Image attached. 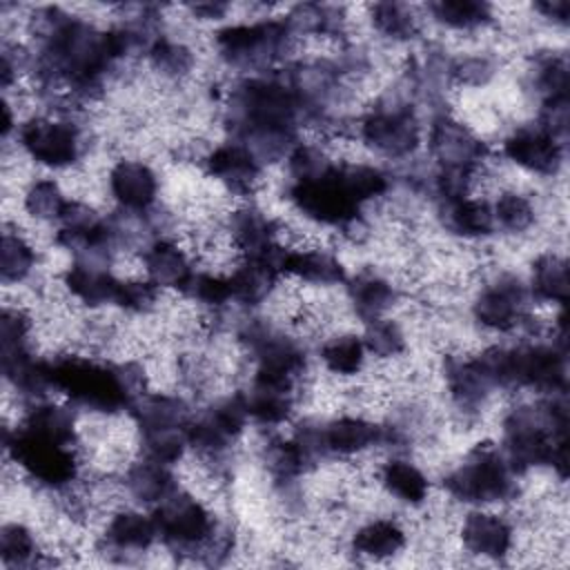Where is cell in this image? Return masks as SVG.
Instances as JSON below:
<instances>
[{"mask_svg": "<svg viewBox=\"0 0 570 570\" xmlns=\"http://www.w3.org/2000/svg\"><path fill=\"white\" fill-rule=\"evenodd\" d=\"M160 289L147 278H120L116 307L127 314H149L158 305Z\"/></svg>", "mask_w": 570, "mask_h": 570, "instance_id": "cell-49", "label": "cell"}, {"mask_svg": "<svg viewBox=\"0 0 570 570\" xmlns=\"http://www.w3.org/2000/svg\"><path fill=\"white\" fill-rule=\"evenodd\" d=\"M151 517L158 541L174 554H203L220 528L207 503L180 488L154 505Z\"/></svg>", "mask_w": 570, "mask_h": 570, "instance_id": "cell-10", "label": "cell"}, {"mask_svg": "<svg viewBox=\"0 0 570 570\" xmlns=\"http://www.w3.org/2000/svg\"><path fill=\"white\" fill-rule=\"evenodd\" d=\"M229 140L240 142L263 167L285 160L298 142L301 105L285 71L240 76L223 98Z\"/></svg>", "mask_w": 570, "mask_h": 570, "instance_id": "cell-1", "label": "cell"}, {"mask_svg": "<svg viewBox=\"0 0 570 570\" xmlns=\"http://www.w3.org/2000/svg\"><path fill=\"white\" fill-rule=\"evenodd\" d=\"M501 154L519 169L532 176H557L563 167L566 142L554 138L541 125H519L501 142Z\"/></svg>", "mask_w": 570, "mask_h": 570, "instance_id": "cell-17", "label": "cell"}, {"mask_svg": "<svg viewBox=\"0 0 570 570\" xmlns=\"http://www.w3.org/2000/svg\"><path fill=\"white\" fill-rule=\"evenodd\" d=\"M62 285L73 301L89 309L116 307L120 276L111 272V263L71 258L69 267L62 272Z\"/></svg>", "mask_w": 570, "mask_h": 570, "instance_id": "cell-24", "label": "cell"}, {"mask_svg": "<svg viewBox=\"0 0 570 570\" xmlns=\"http://www.w3.org/2000/svg\"><path fill=\"white\" fill-rule=\"evenodd\" d=\"M376 479L387 497L407 508H421L430 497L428 474L405 456H392L381 463Z\"/></svg>", "mask_w": 570, "mask_h": 570, "instance_id": "cell-32", "label": "cell"}, {"mask_svg": "<svg viewBox=\"0 0 570 570\" xmlns=\"http://www.w3.org/2000/svg\"><path fill=\"white\" fill-rule=\"evenodd\" d=\"M334 158L330 151L318 145V142H303L298 140L289 156L285 158L287 165V178L289 183H301V180H314L323 174H327L334 167Z\"/></svg>", "mask_w": 570, "mask_h": 570, "instance_id": "cell-46", "label": "cell"}, {"mask_svg": "<svg viewBox=\"0 0 570 570\" xmlns=\"http://www.w3.org/2000/svg\"><path fill=\"white\" fill-rule=\"evenodd\" d=\"M158 541L156 523L151 512L136 508H120L111 512L102 528L100 546L109 554H145Z\"/></svg>", "mask_w": 570, "mask_h": 570, "instance_id": "cell-27", "label": "cell"}, {"mask_svg": "<svg viewBox=\"0 0 570 570\" xmlns=\"http://www.w3.org/2000/svg\"><path fill=\"white\" fill-rule=\"evenodd\" d=\"M497 71H499V65L492 56H488V53H465V56L452 58L450 78H452V82H456L461 87L481 89L497 76Z\"/></svg>", "mask_w": 570, "mask_h": 570, "instance_id": "cell-48", "label": "cell"}, {"mask_svg": "<svg viewBox=\"0 0 570 570\" xmlns=\"http://www.w3.org/2000/svg\"><path fill=\"white\" fill-rule=\"evenodd\" d=\"M510 390H534L541 396L568 390V343L528 341L508 345Z\"/></svg>", "mask_w": 570, "mask_h": 570, "instance_id": "cell-12", "label": "cell"}, {"mask_svg": "<svg viewBox=\"0 0 570 570\" xmlns=\"http://www.w3.org/2000/svg\"><path fill=\"white\" fill-rule=\"evenodd\" d=\"M183 296L209 312L212 316H218L234 305L227 274H216L209 269H196L187 287L183 289Z\"/></svg>", "mask_w": 570, "mask_h": 570, "instance_id": "cell-44", "label": "cell"}, {"mask_svg": "<svg viewBox=\"0 0 570 570\" xmlns=\"http://www.w3.org/2000/svg\"><path fill=\"white\" fill-rule=\"evenodd\" d=\"M532 9L541 18H546L559 27H566L570 20V2L568 0H539L532 4Z\"/></svg>", "mask_w": 570, "mask_h": 570, "instance_id": "cell-50", "label": "cell"}, {"mask_svg": "<svg viewBox=\"0 0 570 570\" xmlns=\"http://www.w3.org/2000/svg\"><path fill=\"white\" fill-rule=\"evenodd\" d=\"M445 494L465 505L508 503L519 494V481L499 445L479 443L441 479Z\"/></svg>", "mask_w": 570, "mask_h": 570, "instance_id": "cell-6", "label": "cell"}, {"mask_svg": "<svg viewBox=\"0 0 570 570\" xmlns=\"http://www.w3.org/2000/svg\"><path fill=\"white\" fill-rule=\"evenodd\" d=\"M407 546V532L396 519L379 517L358 525L350 539V550L370 561H385L401 554Z\"/></svg>", "mask_w": 570, "mask_h": 570, "instance_id": "cell-33", "label": "cell"}, {"mask_svg": "<svg viewBox=\"0 0 570 570\" xmlns=\"http://www.w3.org/2000/svg\"><path fill=\"white\" fill-rule=\"evenodd\" d=\"M361 336L367 354L376 358H396L407 350V338L403 327L390 316L365 323V332Z\"/></svg>", "mask_w": 570, "mask_h": 570, "instance_id": "cell-47", "label": "cell"}, {"mask_svg": "<svg viewBox=\"0 0 570 570\" xmlns=\"http://www.w3.org/2000/svg\"><path fill=\"white\" fill-rule=\"evenodd\" d=\"M318 358L330 374L338 379H352L361 374L367 358V350L363 336L352 332H338L321 343Z\"/></svg>", "mask_w": 570, "mask_h": 570, "instance_id": "cell-38", "label": "cell"}, {"mask_svg": "<svg viewBox=\"0 0 570 570\" xmlns=\"http://www.w3.org/2000/svg\"><path fill=\"white\" fill-rule=\"evenodd\" d=\"M525 85L539 105L554 98H568L570 71L566 56L552 49L537 51L528 62Z\"/></svg>", "mask_w": 570, "mask_h": 570, "instance_id": "cell-34", "label": "cell"}, {"mask_svg": "<svg viewBox=\"0 0 570 570\" xmlns=\"http://www.w3.org/2000/svg\"><path fill=\"white\" fill-rule=\"evenodd\" d=\"M367 18L376 33L392 42H410L421 27L419 13L412 4L396 0H381L367 7Z\"/></svg>", "mask_w": 570, "mask_h": 570, "instance_id": "cell-40", "label": "cell"}, {"mask_svg": "<svg viewBox=\"0 0 570 570\" xmlns=\"http://www.w3.org/2000/svg\"><path fill=\"white\" fill-rule=\"evenodd\" d=\"M436 205V218L443 232L461 240H483L494 234L492 207L488 200L476 196H461L441 200Z\"/></svg>", "mask_w": 570, "mask_h": 570, "instance_id": "cell-29", "label": "cell"}, {"mask_svg": "<svg viewBox=\"0 0 570 570\" xmlns=\"http://www.w3.org/2000/svg\"><path fill=\"white\" fill-rule=\"evenodd\" d=\"M145 278L160 292L174 289L183 294L189 278L196 272V263L180 243L167 236H158L142 247L140 254Z\"/></svg>", "mask_w": 570, "mask_h": 570, "instance_id": "cell-22", "label": "cell"}, {"mask_svg": "<svg viewBox=\"0 0 570 570\" xmlns=\"http://www.w3.org/2000/svg\"><path fill=\"white\" fill-rule=\"evenodd\" d=\"M238 343L245 347L254 374L298 383L307 370V350L301 338L287 334L267 318L245 316L238 323Z\"/></svg>", "mask_w": 570, "mask_h": 570, "instance_id": "cell-9", "label": "cell"}, {"mask_svg": "<svg viewBox=\"0 0 570 570\" xmlns=\"http://www.w3.org/2000/svg\"><path fill=\"white\" fill-rule=\"evenodd\" d=\"M490 207H492L494 229H501L503 234L521 236L537 225V205L523 191L503 189L494 198V203H490Z\"/></svg>", "mask_w": 570, "mask_h": 570, "instance_id": "cell-42", "label": "cell"}, {"mask_svg": "<svg viewBox=\"0 0 570 570\" xmlns=\"http://www.w3.org/2000/svg\"><path fill=\"white\" fill-rule=\"evenodd\" d=\"M131 421L140 436L154 434H176L187 432L194 416L189 403L169 392H145L129 410Z\"/></svg>", "mask_w": 570, "mask_h": 570, "instance_id": "cell-25", "label": "cell"}, {"mask_svg": "<svg viewBox=\"0 0 570 570\" xmlns=\"http://www.w3.org/2000/svg\"><path fill=\"white\" fill-rule=\"evenodd\" d=\"M107 187L118 209L147 214L156 207L160 180L156 169L142 158H120L107 174Z\"/></svg>", "mask_w": 570, "mask_h": 570, "instance_id": "cell-19", "label": "cell"}, {"mask_svg": "<svg viewBox=\"0 0 570 570\" xmlns=\"http://www.w3.org/2000/svg\"><path fill=\"white\" fill-rule=\"evenodd\" d=\"M283 18L294 38L298 36L338 38L345 31V22H347L343 7L318 4V2L294 4Z\"/></svg>", "mask_w": 570, "mask_h": 570, "instance_id": "cell-36", "label": "cell"}, {"mask_svg": "<svg viewBox=\"0 0 570 570\" xmlns=\"http://www.w3.org/2000/svg\"><path fill=\"white\" fill-rule=\"evenodd\" d=\"M345 298L352 314L365 325L385 318L399 303L401 289L376 269H361L345 281Z\"/></svg>", "mask_w": 570, "mask_h": 570, "instance_id": "cell-26", "label": "cell"}, {"mask_svg": "<svg viewBox=\"0 0 570 570\" xmlns=\"http://www.w3.org/2000/svg\"><path fill=\"white\" fill-rule=\"evenodd\" d=\"M323 445L327 459H350L374 448L403 445V434L394 423H376L356 414H341L323 421Z\"/></svg>", "mask_w": 570, "mask_h": 570, "instance_id": "cell-16", "label": "cell"}, {"mask_svg": "<svg viewBox=\"0 0 570 570\" xmlns=\"http://www.w3.org/2000/svg\"><path fill=\"white\" fill-rule=\"evenodd\" d=\"M568 399L546 394L534 403L512 405L501 421V452L517 476L550 468L568 479Z\"/></svg>", "mask_w": 570, "mask_h": 570, "instance_id": "cell-3", "label": "cell"}, {"mask_svg": "<svg viewBox=\"0 0 570 570\" xmlns=\"http://www.w3.org/2000/svg\"><path fill=\"white\" fill-rule=\"evenodd\" d=\"M120 483L125 494L131 501H136L138 505H151V508L158 505L178 488L171 465H165L145 456L131 461L125 468Z\"/></svg>", "mask_w": 570, "mask_h": 570, "instance_id": "cell-31", "label": "cell"}, {"mask_svg": "<svg viewBox=\"0 0 570 570\" xmlns=\"http://www.w3.org/2000/svg\"><path fill=\"white\" fill-rule=\"evenodd\" d=\"M16 140L20 151L40 167L71 169L89 147L85 127L71 114H38L18 125Z\"/></svg>", "mask_w": 570, "mask_h": 570, "instance_id": "cell-8", "label": "cell"}, {"mask_svg": "<svg viewBox=\"0 0 570 570\" xmlns=\"http://www.w3.org/2000/svg\"><path fill=\"white\" fill-rule=\"evenodd\" d=\"M528 289L532 301L566 307L568 292H570V276H568V261L557 252L539 254L530 265Z\"/></svg>", "mask_w": 570, "mask_h": 570, "instance_id": "cell-35", "label": "cell"}, {"mask_svg": "<svg viewBox=\"0 0 570 570\" xmlns=\"http://www.w3.org/2000/svg\"><path fill=\"white\" fill-rule=\"evenodd\" d=\"M285 198L309 223L334 227L336 232L363 218V205L350 191L341 163H334L327 174L314 180L287 183Z\"/></svg>", "mask_w": 570, "mask_h": 570, "instance_id": "cell-11", "label": "cell"}, {"mask_svg": "<svg viewBox=\"0 0 570 570\" xmlns=\"http://www.w3.org/2000/svg\"><path fill=\"white\" fill-rule=\"evenodd\" d=\"M294 36L285 18H261L227 24L214 33V51L223 65L245 76L269 73L285 60Z\"/></svg>", "mask_w": 570, "mask_h": 570, "instance_id": "cell-5", "label": "cell"}, {"mask_svg": "<svg viewBox=\"0 0 570 570\" xmlns=\"http://www.w3.org/2000/svg\"><path fill=\"white\" fill-rule=\"evenodd\" d=\"M38 267V252L18 229L4 227L0 238V281L2 285H22Z\"/></svg>", "mask_w": 570, "mask_h": 570, "instance_id": "cell-39", "label": "cell"}, {"mask_svg": "<svg viewBox=\"0 0 570 570\" xmlns=\"http://www.w3.org/2000/svg\"><path fill=\"white\" fill-rule=\"evenodd\" d=\"M42 550L33 530L20 521H9L0 528V563L4 568L40 566Z\"/></svg>", "mask_w": 570, "mask_h": 570, "instance_id": "cell-43", "label": "cell"}, {"mask_svg": "<svg viewBox=\"0 0 570 570\" xmlns=\"http://www.w3.org/2000/svg\"><path fill=\"white\" fill-rule=\"evenodd\" d=\"M249 423L243 392L225 394L194 414L187 428V443L200 459L220 463Z\"/></svg>", "mask_w": 570, "mask_h": 570, "instance_id": "cell-13", "label": "cell"}, {"mask_svg": "<svg viewBox=\"0 0 570 570\" xmlns=\"http://www.w3.org/2000/svg\"><path fill=\"white\" fill-rule=\"evenodd\" d=\"M425 11L436 24L461 33L481 31L494 22V7L483 0H434Z\"/></svg>", "mask_w": 570, "mask_h": 570, "instance_id": "cell-37", "label": "cell"}, {"mask_svg": "<svg viewBox=\"0 0 570 570\" xmlns=\"http://www.w3.org/2000/svg\"><path fill=\"white\" fill-rule=\"evenodd\" d=\"M51 390L76 410L102 416L129 412L147 392V370L138 361H98L94 356L60 354L47 358Z\"/></svg>", "mask_w": 570, "mask_h": 570, "instance_id": "cell-2", "label": "cell"}, {"mask_svg": "<svg viewBox=\"0 0 570 570\" xmlns=\"http://www.w3.org/2000/svg\"><path fill=\"white\" fill-rule=\"evenodd\" d=\"M283 276L296 278L316 287L345 285L347 272L336 254L323 247H287Z\"/></svg>", "mask_w": 570, "mask_h": 570, "instance_id": "cell-30", "label": "cell"}, {"mask_svg": "<svg viewBox=\"0 0 570 570\" xmlns=\"http://www.w3.org/2000/svg\"><path fill=\"white\" fill-rule=\"evenodd\" d=\"M532 303L525 278L514 272H499L476 292L472 318L490 332H514L532 323Z\"/></svg>", "mask_w": 570, "mask_h": 570, "instance_id": "cell-14", "label": "cell"}, {"mask_svg": "<svg viewBox=\"0 0 570 570\" xmlns=\"http://www.w3.org/2000/svg\"><path fill=\"white\" fill-rule=\"evenodd\" d=\"M459 539L468 554L503 561L514 548V525L499 512L476 508L463 517Z\"/></svg>", "mask_w": 570, "mask_h": 570, "instance_id": "cell-20", "label": "cell"}, {"mask_svg": "<svg viewBox=\"0 0 570 570\" xmlns=\"http://www.w3.org/2000/svg\"><path fill=\"white\" fill-rule=\"evenodd\" d=\"M428 151L434 167L481 171L490 158L488 142L461 118L439 111L428 125Z\"/></svg>", "mask_w": 570, "mask_h": 570, "instance_id": "cell-15", "label": "cell"}, {"mask_svg": "<svg viewBox=\"0 0 570 570\" xmlns=\"http://www.w3.org/2000/svg\"><path fill=\"white\" fill-rule=\"evenodd\" d=\"M145 58H147L149 67L163 80H169V82L187 78L194 71V67H196L194 49L187 42L176 40V38H171L167 33L156 38V42L149 47Z\"/></svg>", "mask_w": 570, "mask_h": 570, "instance_id": "cell-41", "label": "cell"}, {"mask_svg": "<svg viewBox=\"0 0 570 570\" xmlns=\"http://www.w3.org/2000/svg\"><path fill=\"white\" fill-rule=\"evenodd\" d=\"M187 11L196 20L216 22V20H223L227 16L229 4L227 2H216V0L214 2L212 0H207V2H191V4H187Z\"/></svg>", "mask_w": 570, "mask_h": 570, "instance_id": "cell-51", "label": "cell"}, {"mask_svg": "<svg viewBox=\"0 0 570 570\" xmlns=\"http://www.w3.org/2000/svg\"><path fill=\"white\" fill-rule=\"evenodd\" d=\"M203 171L232 196H249L256 191L263 165L236 140L220 142L207 149L200 158Z\"/></svg>", "mask_w": 570, "mask_h": 570, "instance_id": "cell-18", "label": "cell"}, {"mask_svg": "<svg viewBox=\"0 0 570 570\" xmlns=\"http://www.w3.org/2000/svg\"><path fill=\"white\" fill-rule=\"evenodd\" d=\"M361 142L387 160H410L423 140L421 120L407 89H394L358 120Z\"/></svg>", "mask_w": 570, "mask_h": 570, "instance_id": "cell-7", "label": "cell"}, {"mask_svg": "<svg viewBox=\"0 0 570 570\" xmlns=\"http://www.w3.org/2000/svg\"><path fill=\"white\" fill-rule=\"evenodd\" d=\"M443 381L450 401L465 416L479 414L494 392L479 372L472 356L448 354L443 358Z\"/></svg>", "mask_w": 570, "mask_h": 570, "instance_id": "cell-28", "label": "cell"}, {"mask_svg": "<svg viewBox=\"0 0 570 570\" xmlns=\"http://www.w3.org/2000/svg\"><path fill=\"white\" fill-rule=\"evenodd\" d=\"M225 234L238 256H263L281 245L283 227L258 205L245 203L227 214Z\"/></svg>", "mask_w": 570, "mask_h": 570, "instance_id": "cell-21", "label": "cell"}, {"mask_svg": "<svg viewBox=\"0 0 570 570\" xmlns=\"http://www.w3.org/2000/svg\"><path fill=\"white\" fill-rule=\"evenodd\" d=\"M7 459L40 490L67 492L80 479L78 445L42 434L24 423L4 430Z\"/></svg>", "mask_w": 570, "mask_h": 570, "instance_id": "cell-4", "label": "cell"}, {"mask_svg": "<svg viewBox=\"0 0 570 570\" xmlns=\"http://www.w3.org/2000/svg\"><path fill=\"white\" fill-rule=\"evenodd\" d=\"M67 196L58 180L40 176L31 180L22 194V209L36 223H56L67 205Z\"/></svg>", "mask_w": 570, "mask_h": 570, "instance_id": "cell-45", "label": "cell"}, {"mask_svg": "<svg viewBox=\"0 0 570 570\" xmlns=\"http://www.w3.org/2000/svg\"><path fill=\"white\" fill-rule=\"evenodd\" d=\"M249 421L263 428H278L287 423L296 407V383L252 374L249 385L243 390Z\"/></svg>", "mask_w": 570, "mask_h": 570, "instance_id": "cell-23", "label": "cell"}]
</instances>
